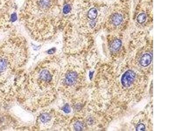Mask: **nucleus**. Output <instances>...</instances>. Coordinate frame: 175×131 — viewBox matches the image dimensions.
Listing matches in <instances>:
<instances>
[{
	"instance_id": "9d476101",
	"label": "nucleus",
	"mask_w": 175,
	"mask_h": 131,
	"mask_svg": "<svg viewBox=\"0 0 175 131\" xmlns=\"http://www.w3.org/2000/svg\"><path fill=\"white\" fill-rule=\"evenodd\" d=\"M71 7L70 6V5H65L63 7V12L65 15H67L70 12L71 10Z\"/></svg>"
},
{
	"instance_id": "6e6552de",
	"label": "nucleus",
	"mask_w": 175,
	"mask_h": 131,
	"mask_svg": "<svg viewBox=\"0 0 175 131\" xmlns=\"http://www.w3.org/2000/svg\"><path fill=\"white\" fill-rule=\"evenodd\" d=\"M84 127V124L80 121H77L74 124V129L76 131H81L83 129Z\"/></svg>"
},
{
	"instance_id": "20e7f679",
	"label": "nucleus",
	"mask_w": 175,
	"mask_h": 131,
	"mask_svg": "<svg viewBox=\"0 0 175 131\" xmlns=\"http://www.w3.org/2000/svg\"><path fill=\"white\" fill-rule=\"evenodd\" d=\"M152 61L151 55L149 53H145L140 58L139 63L141 66L146 67L150 65Z\"/></svg>"
},
{
	"instance_id": "7ed1b4c3",
	"label": "nucleus",
	"mask_w": 175,
	"mask_h": 131,
	"mask_svg": "<svg viewBox=\"0 0 175 131\" xmlns=\"http://www.w3.org/2000/svg\"><path fill=\"white\" fill-rule=\"evenodd\" d=\"M135 73L132 70H128L122 76L121 82L125 87H130L135 79Z\"/></svg>"
},
{
	"instance_id": "423d86ee",
	"label": "nucleus",
	"mask_w": 175,
	"mask_h": 131,
	"mask_svg": "<svg viewBox=\"0 0 175 131\" xmlns=\"http://www.w3.org/2000/svg\"><path fill=\"white\" fill-rule=\"evenodd\" d=\"M112 21L113 23L115 25H119L123 21V16L120 14H114L112 16Z\"/></svg>"
},
{
	"instance_id": "39448f33",
	"label": "nucleus",
	"mask_w": 175,
	"mask_h": 131,
	"mask_svg": "<svg viewBox=\"0 0 175 131\" xmlns=\"http://www.w3.org/2000/svg\"><path fill=\"white\" fill-rule=\"evenodd\" d=\"M122 46V41L119 39L114 40L110 46V49L113 52L117 51Z\"/></svg>"
},
{
	"instance_id": "f8f14e48",
	"label": "nucleus",
	"mask_w": 175,
	"mask_h": 131,
	"mask_svg": "<svg viewBox=\"0 0 175 131\" xmlns=\"http://www.w3.org/2000/svg\"><path fill=\"white\" fill-rule=\"evenodd\" d=\"M63 110L65 113H69L71 110L70 108L68 105H65V107L63 108Z\"/></svg>"
},
{
	"instance_id": "9b49d317",
	"label": "nucleus",
	"mask_w": 175,
	"mask_h": 131,
	"mask_svg": "<svg viewBox=\"0 0 175 131\" xmlns=\"http://www.w3.org/2000/svg\"><path fill=\"white\" fill-rule=\"evenodd\" d=\"M145 126L143 124H139L136 127V130L138 131H145Z\"/></svg>"
},
{
	"instance_id": "0eeeda50",
	"label": "nucleus",
	"mask_w": 175,
	"mask_h": 131,
	"mask_svg": "<svg viewBox=\"0 0 175 131\" xmlns=\"http://www.w3.org/2000/svg\"><path fill=\"white\" fill-rule=\"evenodd\" d=\"M98 12L96 8H92L88 11L87 14V16L89 19L91 20H94L97 18Z\"/></svg>"
},
{
	"instance_id": "1a4fd4ad",
	"label": "nucleus",
	"mask_w": 175,
	"mask_h": 131,
	"mask_svg": "<svg viewBox=\"0 0 175 131\" xmlns=\"http://www.w3.org/2000/svg\"><path fill=\"white\" fill-rule=\"evenodd\" d=\"M146 15L144 13L140 14L137 18V21L140 24H143L145 22L146 20Z\"/></svg>"
},
{
	"instance_id": "f257e3e1",
	"label": "nucleus",
	"mask_w": 175,
	"mask_h": 131,
	"mask_svg": "<svg viewBox=\"0 0 175 131\" xmlns=\"http://www.w3.org/2000/svg\"><path fill=\"white\" fill-rule=\"evenodd\" d=\"M60 60L50 56L29 73L19 87L18 98L25 107L36 110L54 100L61 69Z\"/></svg>"
},
{
	"instance_id": "f03ea898",
	"label": "nucleus",
	"mask_w": 175,
	"mask_h": 131,
	"mask_svg": "<svg viewBox=\"0 0 175 131\" xmlns=\"http://www.w3.org/2000/svg\"><path fill=\"white\" fill-rule=\"evenodd\" d=\"M57 116L55 111H44L40 113L37 118V125L41 129H47L57 122Z\"/></svg>"
}]
</instances>
